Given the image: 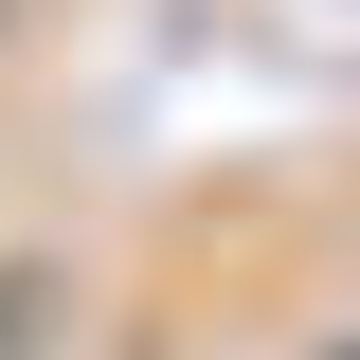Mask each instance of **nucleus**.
<instances>
[{"label": "nucleus", "instance_id": "f257e3e1", "mask_svg": "<svg viewBox=\"0 0 360 360\" xmlns=\"http://www.w3.org/2000/svg\"><path fill=\"white\" fill-rule=\"evenodd\" d=\"M54 342V288H37V270H0V360H37Z\"/></svg>", "mask_w": 360, "mask_h": 360}]
</instances>
